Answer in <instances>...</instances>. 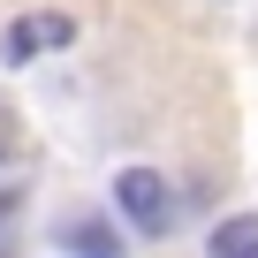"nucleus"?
I'll return each instance as SVG.
<instances>
[{"instance_id": "1", "label": "nucleus", "mask_w": 258, "mask_h": 258, "mask_svg": "<svg viewBox=\"0 0 258 258\" xmlns=\"http://www.w3.org/2000/svg\"><path fill=\"white\" fill-rule=\"evenodd\" d=\"M114 213L137 228V235H167V220H175L167 175H160V167H121V175H114Z\"/></svg>"}, {"instance_id": "2", "label": "nucleus", "mask_w": 258, "mask_h": 258, "mask_svg": "<svg viewBox=\"0 0 258 258\" xmlns=\"http://www.w3.org/2000/svg\"><path fill=\"white\" fill-rule=\"evenodd\" d=\"M69 38H76V23L61 8H31V16H16L8 31H0V61H8V69H31L38 53H61Z\"/></svg>"}, {"instance_id": "3", "label": "nucleus", "mask_w": 258, "mask_h": 258, "mask_svg": "<svg viewBox=\"0 0 258 258\" xmlns=\"http://www.w3.org/2000/svg\"><path fill=\"white\" fill-rule=\"evenodd\" d=\"M61 250H69V258H121V235H114L99 213H84V220L61 228Z\"/></svg>"}, {"instance_id": "4", "label": "nucleus", "mask_w": 258, "mask_h": 258, "mask_svg": "<svg viewBox=\"0 0 258 258\" xmlns=\"http://www.w3.org/2000/svg\"><path fill=\"white\" fill-rule=\"evenodd\" d=\"M213 258H258V213H228L213 228Z\"/></svg>"}, {"instance_id": "5", "label": "nucleus", "mask_w": 258, "mask_h": 258, "mask_svg": "<svg viewBox=\"0 0 258 258\" xmlns=\"http://www.w3.org/2000/svg\"><path fill=\"white\" fill-rule=\"evenodd\" d=\"M16 205H23V198H16V190H0V220H8V213H16Z\"/></svg>"}]
</instances>
